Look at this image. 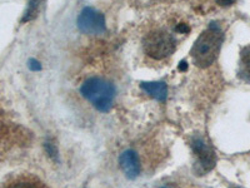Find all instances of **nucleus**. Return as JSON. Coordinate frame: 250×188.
I'll return each mask as SVG.
<instances>
[{
  "label": "nucleus",
  "instance_id": "1",
  "mask_svg": "<svg viewBox=\"0 0 250 188\" xmlns=\"http://www.w3.org/2000/svg\"><path fill=\"white\" fill-rule=\"evenodd\" d=\"M224 34L222 28L216 23H211L204 30L191 48L193 62L200 68H208L216 60L222 48Z\"/></svg>",
  "mask_w": 250,
  "mask_h": 188
},
{
  "label": "nucleus",
  "instance_id": "2",
  "mask_svg": "<svg viewBox=\"0 0 250 188\" xmlns=\"http://www.w3.org/2000/svg\"><path fill=\"white\" fill-rule=\"evenodd\" d=\"M80 93L100 112H108L115 97L114 87L102 78H89L80 87Z\"/></svg>",
  "mask_w": 250,
  "mask_h": 188
},
{
  "label": "nucleus",
  "instance_id": "3",
  "mask_svg": "<svg viewBox=\"0 0 250 188\" xmlns=\"http://www.w3.org/2000/svg\"><path fill=\"white\" fill-rule=\"evenodd\" d=\"M144 50L153 59H164L175 50V40L168 31L154 30L144 38Z\"/></svg>",
  "mask_w": 250,
  "mask_h": 188
},
{
  "label": "nucleus",
  "instance_id": "4",
  "mask_svg": "<svg viewBox=\"0 0 250 188\" xmlns=\"http://www.w3.org/2000/svg\"><path fill=\"white\" fill-rule=\"evenodd\" d=\"M78 26L85 34L99 35L105 31V19L95 9L85 8L78 17Z\"/></svg>",
  "mask_w": 250,
  "mask_h": 188
},
{
  "label": "nucleus",
  "instance_id": "5",
  "mask_svg": "<svg viewBox=\"0 0 250 188\" xmlns=\"http://www.w3.org/2000/svg\"><path fill=\"white\" fill-rule=\"evenodd\" d=\"M193 151L196 156V164H195V172L198 174H205L208 172H210L215 165L216 158L215 153L213 149L203 140H196L193 141Z\"/></svg>",
  "mask_w": 250,
  "mask_h": 188
},
{
  "label": "nucleus",
  "instance_id": "6",
  "mask_svg": "<svg viewBox=\"0 0 250 188\" xmlns=\"http://www.w3.org/2000/svg\"><path fill=\"white\" fill-rule=\"evenodd\" d=\"M120 167L129 180H134L140 174L139 157L134 151H125L119 158Z\"/></svg>",
  "mask_w": 250,
  "mask_h": 188
},
{
  "label": "nucleus",
  "instance_id": "7",
  "mask_svg": "<svg viewBox=\"0 0 250 188\" xmlns=\"http://www.w3.org/2000/svg\"><path fill=\"white\" fill-rule=\"evenodd\" d=\"M142 89L158 100H165L168 97V87L162 82H144L142 83Z\"/></svg>",
  "mask_w": 250,
  "mask_h": 188
},
{
  "label": "nucleus",
  "instance_id": "8",
  "mask_svg": "<svg viewBox=\"0 0 250 188\" xmlns=\"http://www.w3.org/2000/svg\"><path fill=\"white\" fill-rule=\"evenodd\" d=\"M238 77L244 82H250V44L240 51Z\"/></svg>",
  "mask_w": 250,
  "mask_h": 188
},
{
  "label": "nucleus",
  "instance_id": "9",
  "mask_svg": "<svg viewBox=\"0 0 250 188\" xmlns=\"http://www.w3.org/2000/svg\"><path fill=\"white\" fill-rule=\"evenodd\" d=\"M44 0H29L28 6H26V10L24 13L23 17V23H26V22H30V20L35 19L40 10V6L43 4Z\"/></svg>",
  "mask_w": 250,
  "mask_h": 188
},
{
  "label": "nucleus",
  "instance_id": "10",
  "mask_svg": "<svg viewBox=\"0 0 250 188\" xmlns=\"http://www.w3.org/2000/svg\"><path fill=\"white\" fill-rule=\"evenodd\" d=\"M5 188H42V186L31 180H17Z\"/></svg>",
  "mask_w": 250,
  "mask_h": 188
},
{
  "label": "nucleus",
  "instance_id": "11",
  "mask_svg": "<svg viewBox=\"0 0 250 188\" xmlns=\"http://www.w3.org/2000/svg\"><path fill=\"white\" fill-rule=\"evenodd\" d=\"M45 149L46 152L49 153V156L53 158V160L58 161L59 160V154H58V148H57V145L54 144V143H51V142H46L45 143Z\"/></svg>",
  "mask_w": 250,
  "mask_h": 188
},
{
  "label": "nucleus",
  "instance_id": "12",
  "mask_svg": "<svg viewBox=\"0 0 250 188\" xmlns=\"http://www.w3.org/2000/svg\"><path fill=\"white\" fill-rule=\"evenodd\" d=\"M29 68H30V70L37 71V70H40V69H42V66H40V63L38 62V60L30 59L29 60Z\"/></svg>",
  "mask_w": 250,
  "mask_h": 188
},
{
  "label": "nucleus",
  "instance_id": "13",
  "mask_svg": "<svg viewBox=\"0 0 250 188\" xmlns=\"http://www.w3.org/2000/svg\"><path fill=\"white\" fill-rule=\"evenodd\" d=\"M176 31H179V33L185 34V33H189V31H190V28H189L187 24H179V25L176 26Z\"/></svg>",
  "mask_w": 250,
  "mask_h": 188
},
{
  "label": "nucleus",
  "instance_id": "14",
  "mask_svg": "<svg viewBox=\"0 0 250 188\" xmlns=\"http://www.w3.org/2000/svg\"><path fill=\"white\" fill-rule=\"evenodd\" d=\"M216 3L220 6H230L235 3V0H216Z\"/></svg>",
  "mask_w": 250,
  "mask_h": 188
},
{
  "label": "nucleus",
  "instance_id": "15",
  "mask_svg": "<svg viewBox=\"0 0 250 188\" xmlns=\"http://www.w3.org/2000/svg\"><path fill=\"white\" fill-rule=\"evenodd\" d=\"M187 68H188L187 62H182V63H180V66H179L180 70H187Z\"/></svg>",
  "mask_w": 250,
  "mask_h": 188
}]
</instances>
